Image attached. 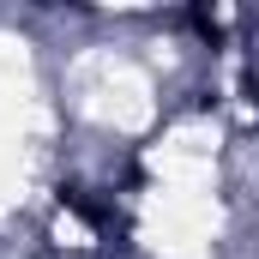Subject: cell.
Instances as JSON below:
<instances>
[{"label":"cell","instance_id":"cell-1","mask_svg":"<svg viewBox=\"0 0 259 259\" xmlns=\"http://www.w3.org/2000/svg\"><path fill=\"white\" fill-rule=\"evenodd\" d=\"M187 18H193V30L205 36V42H217V36H223V24H217V12H205V6H193Z\"/></svg>","mask_w":259,"mask_h":259}]
</instances>
